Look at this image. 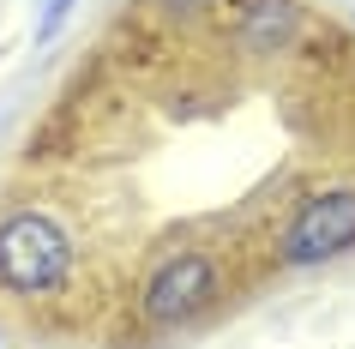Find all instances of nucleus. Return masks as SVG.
<instances>
[{
	"instance_id": "1",
	"label": "nucleus",
	"mask_w": 355,
	"mask_h": 349,
	"mask_svg": "<svg viewBox=\"0 0 355 349\" xmlns=\"http://www.w3.org/2000/svg\"><path fill=\"white\" fill-rule=\"evenodd\" d=\"M73 271V235L49 211L0 217V289L6 295H55Z\"/></svg>"
},
{
	"instance_id": "2",
	"label": "nucleus",
	"mask_w": 355,
	"mask_h": 349,
	"mask_svg": "<svg viewBox=\"0 0 355 349\" xmlns=\"http://www.w3.org/2000/svg\"><path fill=\"white\" fill-rule=\"evenodd\" d=\"M343 247H355V187L307 193L277 235L283 265H319V259H337Z\"/></svg>"
},
{
	"instance_id": "3",
	"label": "nucleus",
	"mask_w": 355,
	"mask_h": 349,
	"mask_svg": "<svg viewBox=\"0 0 355 349\" xmlns=\"http://www.w3.org/2000/svg\"><path fill=\"white\" fill-rule=\"evenodd\" d=\"M217 295H223V271H217V259H211V253H175L168 265L150 271L139 307H145L150 325H187V319H199Z\"/></svg>"
},
{
	"instance_id": "4",
	"label": "nucleus",
	"mask_w": 355,
	"mask_h": 349,
	"mask_svg": "<svg viewBox=\"0 0 355 349\" xmlns=\"http://www.w3.org/2000/svg\"><path fill=\"white\" fill-rule=\"evenodd\" d=\"M295 31V6L289 0H253V19H247V42L253 49H277Z\"/></svg>"
},
{
	"instance_id": "5",
	"label": "nucleus",
	"mask_w": 355,
	"mask_h": 349,
	"mask_svg": "<svg viewBox=\"0 0 355 349\" xmlns=\"http://www.w3.org/2000/svg\"><path fill=\"white\" fill-rule=\"evenodd\" d=\"M163 6L175 12V19H199V12H211L217 0H163Z\"/></svg>"
}]
</instances>
